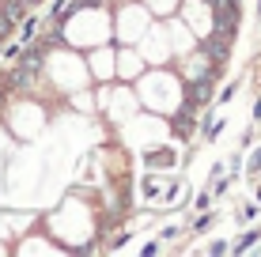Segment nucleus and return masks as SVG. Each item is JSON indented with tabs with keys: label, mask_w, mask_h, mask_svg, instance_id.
<instances>
[{
	"label": "nucleus",
	"mask_w": 261,
	"mask_h": 257,
	"mask_svg": "<svg viewBox=\"0 0 261 257\" xmlns=\"http://www.w3.org/2000/svg\"><path fill=\"white\" fill-rule=\"evenodd\" d=\"M231 42H235V34H227V31H212L208 38H204V57L212 61V65H223L227 61V53H231Z\"/></svg>",
	"instance_id": "nucleus-2"
},
{
	"label": "nucleus",
	"mask_w": 261,
	"mask_h": 257,
	"mask_svg": "<svg viewBox=\"0 0 261 257\" xmlns=\"http://www.w3.org/2000/svg\"><path fill=\"white\" fill-rule=\"evenodd\" d=\"M42 65H46V57H42V46H31L23 53V61H19V68H27V72H42Z\"/></svg>",
	"instance_id": "nucleus-4"
},
{
	"label": "nucleus",
	"mask_w": 261,
	"mask_h": 257,
	"mask_svg": "<svg viewBox=\"0 0 261 257\" xmlns=\"http://www.w3.org/2000/svg\"><path fill=\"white\" fill-rule=\"evenodd\" d=\"M254 118H261V99H257V106H254Z\"/></svg>",
	"instance_id": "nucleus-14"
},
{
	"label": "nucleus",
	"mask_w": 261,
	"mask_h": 257,
	"mask_svg": "<svg viewBox=\"0 0 261 257\" xmlns=\"http://www.w3.org/2000/svg\"><path fill=\"white\" fill-rule=\"evenodd\" d=\"M174 152H148V155H144V163H148V166H174Z\"/></svg>",
	"instance_id": "nucleus-6"
},
{
	"label": "nucleus",
	"mask_w": 261,
	"mask_h": 257,
	"mask_svg": "<svg viewBox=\"0 0 261 257\" xmlns=\"http://www.w3.org/2000/svg\"><path fill=\"white\" fill-rule=\"evenodd\" d=\"M257 238H261V231H246V235H242V238H239V242H235V253H246V250H250V246H254V242H257Z\"/></svg>",
	"instance_id": "nucleus-7"
},
{
	"label": "nucleus",
	"mask_w": 261,
	"mask_h": 257,
	"mask_svg": "<svg viewBox=\"0 0 261 257\" xmlns=\"http://www.w3.org/2000/svg\"><path fill=\"white\" fill-rule=\"evenodd\" d=\"M12 31H15V23L8 19V15H0V42H4V38H12Z\"/></svg>",
	"instance_id": "nucleus-9"
},
{
	"label": "nucleus",
	"mask_w": 261,
	"mask_h": 257,
	"mask_svg": "<svg viewBox=\"0 0 261 257\" xmlns=\"http://www.w3.org/2000/svg\"><path fill=\"white\" fill-rule=\"evenodd\" d=\"M220 68H223V65H212L208 76L193 79V83L186 87V102H190V106H204V102H208V99H212V83H216V76H220Z\"/></svg>",
	"instance_id": "nucleus-1"
},
{
	"label": "nucleus",
	"mask_w": 261,
	"mask_h": 257,
	"mask_svg": "<svg viewBox=\"0 0 261 257\" xmlns=\"http://www.w3.org/2000/svg\"><path fill=\"white\" fill-rule=\"evenodd\" d=\"M254 216H257L254 205H242V208H239V223H246V219H254Z\"/></svg>",
	"instance_id": "nucleus-10"
},
{
	"label": "nucleus",
	"mask_w": 261,
	"mask_h": 257,
	"mask_svg": "<svg viewBox=\"0 0 261 257\" xmlns=\"http://www.w3.org/2000/svg\"><path fill=\"white\" fill-rule=\"evenodd\" d=\"M0 15H8L12 23H19L27 15V0H4V4H0Z\"/></svg>",
	"instance_id": "nucleus-5"
},
{
	"label": "nucleus",
	"mask_w": 261,
	"mask_h": 257,
	"mask_svg": "<svg viewBox=\"0 0 261 257\" xmlns=\"http://www.w3.org/2000/svg\"><path fill=\"white\" fill-rule=\"evenodd\" d=\"M257 15H261V0H257Z\"/></svg>",
	"instance_id": "nucleus-16"
},
{
	"label": "nucleus",
	"mask_w": 261,
	"mask_h": 257,
	"mask_svg": "<svg viewBox=\"0 0 261 257\" xmlns=\"http://www.w3.org/2000/svg\"><path fill=\"white\" fill-rule=\"evenodd\" d=\"M208 223H212V212H204L201 219H193V231H204V227H208Z\"/></svg>",
	"instance_id": "nucleus-11"
},
{
	"label": "nucleus",
	"mask_w": 261,
	"mask_h": 257,
	"mask_svg": "<svg viewBox=\"0 0 261 257\" xmlns=\"http://www.w3.org/2000/svg\"><path fill=\"white\" fill-rule=\"evenodd\" d=\"M193 110H197V106L186 102L182 110L170 118V132H174V136H190V132H193Z\"/></svg>",
	"instance_id": "nucleus-3"
},
{
	"label": "nucleus",
	"mask_w": 261,
	"mask_h": 257,
	"mask_svg": "<svg viewBox=\"0 0 261 257\" xmlns=\"http://www.w3.org/2000/svg\"><path fill=\"white\" fill-rule=\"evenodd\" d=\"M140 193H144V197L151 201V197H159V185L151 182V178H144V182H140Z\"/></svg>",
	"instance_id": "nucleus-8"
},
{
	"label": "nucleus",
	"mask_w": 261,
	"mask_h": 257,
	"mask_svg": "<svg viewBox=\"0 0 261 257\" xmlns=\"http://www.w3.org/2000/svg\"><path fill=\"white\" fill-rule=\"evenodd\" d=\"M227 250H231L227 242H212V246H208V253H212V257H220V253H227Z\"/></svg>",
	"instance_id": "nucleus-12"
},
{
	"label": "nucleus",
	"mask_w": 261,
	"mask_h": 257,
	"mask_svg": "<svg viewBox=\"0 0 261 257\" xmlns=\"http://www.w3.org/2000/svg\"><path fill=\"white\" fill-rule=\"evenodd\" d=\"M34 4H42V0H34Z\"/></svg>",
	"instance_id": "nucleus-17"
},
{
	"label": "nucleus",
	"mask_w": 261,
	"mask_h": 257,
	"mask_svg": "<svg viewBox=\"0 0 261 257\" xmlns=\"http://www.w3.org/2000/svg\"><path fill=\"white\" fill-rule=\"evenodd\" d=\"M4 95H8V91H4V87H0V106H4Z\"/></svg>",
	"instance_id": "nucleus-15"
},
{
	"label": "nucleus",
	"mask_w": 261,
	"mask_h": 257,
	"mask_svg": "<svg viewBox=\"0 0 261 257\" xmlns=\"http://www.w3.org/2000/svg\"><path fill=\"white\" fill-rule=\"evenodd\" d=\"M257 170H261V152H257L254 159H250V174H257Z\"/></svg>",
	"instance_id": "nucleus-13"
}]
</instances>
